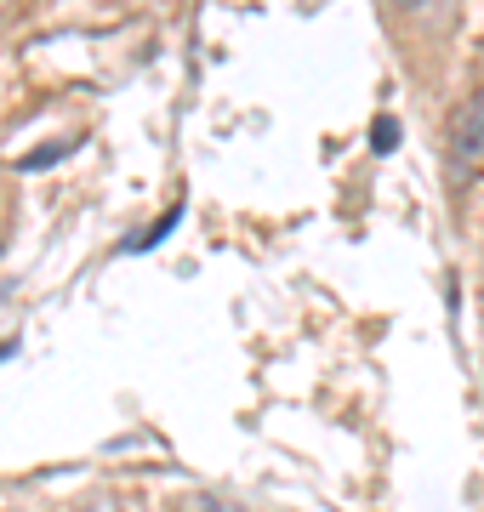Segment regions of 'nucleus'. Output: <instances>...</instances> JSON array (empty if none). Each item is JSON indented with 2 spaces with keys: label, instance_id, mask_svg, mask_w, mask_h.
<instances>
[{
  "label": "nucleus",
  "instance_id": "1",
  "mask_svg": "<svg viewBox=\"0 0 484 512\" xmlns=\"http://www.w3.org/2000/svg\"><path fill=\"white\" fill-rule=\"evenodd\" d=\"M445 177H450V188H473L484 177V92H467L456 103V114H450Z\"/></svg>",
  "mask_w": 484,
  "mask_h": 512
},
{
  "label": "nucleus",
  "instance_id": "2",
  "mask_svg": "<svg viewBox=\"0 0 484 512\" xmlns=\"http://www.w3.org/2000/svg\"><path fill=\"white\" fill-rule=\"evenodd\" d=\"M393 137H399V126H393L388 114H382V120H376V148H382V154H388V148H393Z\"/></svg>",
  "mask_w": 484,
  "mask_h": 512
},
{
  "label": "nucleus",
  "instance_id": "3",
  "mask_svg": "<svg viewBox=\"0 0 484 512\" xmlns=\"http://www.w3.org/2000/svg\"><path fill=\"white\" fill-rule=\"evenodd\" d=\"M86 512H126V501H114V495H97V501H92Z\"/></svg>",
  "mask_w": 484,
  "mask_h": 512
},
{
  "label": "nucleus",
  "instance_id": "4",
  "mask_svg": "<svg viewBox=\"0 0 484 512\" xmlns=\"http://www.w3.org/2000/svg\"><path fill=\"white\" fill-rule=\"evenodd\" d=\"M217 512H234V507H217Z\"/></svg>",
  "mask_w": 484,
  "mask_h": 512
}]
</instances>
